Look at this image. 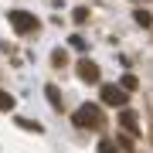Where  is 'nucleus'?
<instances>
[{
    "instance_id": "2",
    "label": "nucleus",
    "mask_w": 153,
    "mask_h": 153,
    "mask_svg": "<svg viewBox=\"0 0 153 153\" xmlns=\"http://www.w3.org/2000/svg\"><path fill=\"white\" fill-rule=\"evenodd\" d=\"M7 17H10V24H14V31H17V34H27V31L38 27V17L27 14V10H10Z\"/></svg>"
},
{
    "instance_id": "5",
    "label": "nucleus",
    "mask_w": 153,
    "mask_h": 153,
    "mask_svg": "<svg viewBox=\"0 0 153 153\" xmlns=\"http://www.w3.org/2000/svg\"><path fill=\"white\" fill-rule=\"evenodd\" d=\"M119 123H123V129H133V133H136V116H133V112H123Z\"/></svg>"
},
{
    "instance_id": "3",
    "label": "nucleus",
    "mask_w": 153,
    "mask_h": 153,
    "mask_svg": "<svg viewBox=\"0 0 153 153\" xmlns=\"http://www.w3.org/2000/svg\"><path fill=\"white\" fill-rule=\"evenodd\" d=\"M102 102L105 105H126V88L123 85H102Z\"/></svg>"
},
{
    "instance_id": "11",
    "label": "nucleus",
    "mask_w": 153,
    "mask_h": 153,
    "mask_svg": "<svg viewBox=\"0 0 153 153\" xmlns=\"http://www.w3.org/2000/svg\"><path fill=\"white\" fill-rule=\"evenodd\" d=\"M136 24H143V27H146V24H150V14H146V10H136Z\"/></svg>"
},
{
    "instance_id": "4",
    "label": "nucleus",
    "mask_w": 153,
    "mask_h": 153,
    "mask_svg": "<svg viewBox=\"0 0 153 153\" xmlns=\"http://www.w3.org/2000/svg\"><path fill=\"white\" fill-rule=\"evenodd\" d=\"M78 78H82V82H99V65L88 61V58H82L78 61Z\"/></svg>"
},
{
    "instance_id": "8",
    "label": "nucleus",
    "mask_w": 153,
    "mask_h": 153,
    "mask_svg": "<svg viewBox=\"0 0 153 153\" xmlns=\"http://www.w3.org/2000/svg\"><path fill=\"white\" fill-rule=\"evenodd\" d=\"M48 95H51V105H61V95H58L55 85H48Z\"/></svg>"
},
{
    "instance_id": "9",
    "label": "nucleus",
    "mask_w": 153,
    "mask_h": 153,
    "mask_svg": "<svg viewBox=\"0 0 153 153\" xmlns=\"http://www.w3.org/2000/svg\"><path fill=\"white\" fill-rule=\"evenodd\" d=\"M99 153H116V143H109V140H102V143H99Z\"/></svg>"
},
{
    "instance_id": "7",
    "label": "nucleus",
    "mask_w": 153,
    "mask_h": 153,
    "mask_svg": "<svg viewBox=\"0 0 153 153\" xmlns=\"http://www.w3.org/2000/svg\"><path fill=\"white\" fill-rule=\"evenodd\" d=\"M119 85H123V88H129V92H133V88H136L140 82H136V78H133V75H123V82H119Z\"/></svg>"
},
{
    "instance_id": "1",
    "label": "nucleus",
    "mask_w": 153,
    "mask_h": 153,
    "mask_svg": "<svg viewBox=\"0 0 153 153\" xmlns=\"http://www.w3.org/2000/svg\"><path fill=\"white\" fill-rule=\"evenodd\" d=\"M75 123L82 126V129H102L105 119H102V109H99V105H88V102H85L82 109L75 112Z\"/></svg>"
},
{
    "instance_id": "10",
    "label": "nucleus",
    "mask_w": 153,
    "mask_h": 153,
    "mask_svg": "<svg viewBox=\"0 0 153 153\" xmlns=\"http://www.w3.org/2000/svg\"><path fill=\"white\" fill-rule=\"evenodd\" d=\"M88 21V10H85V7H78V10H75V24H85Z\"/></svg>"
},
{
    "instance_id": "6",
    "label": "nucleus",
    "mask_w": 153,
    "mask_h": 153,
    "mask_svg": "<svg viewBox=\"0 0 153 153\" xmlns=\"http://www.w3.org/2000/svg\"><path fill=\"white\" fill-rule=\"evenodd\" d=\"M0 109H14V95H7V92H0Z\"/></svg>"
}]
</instances>
